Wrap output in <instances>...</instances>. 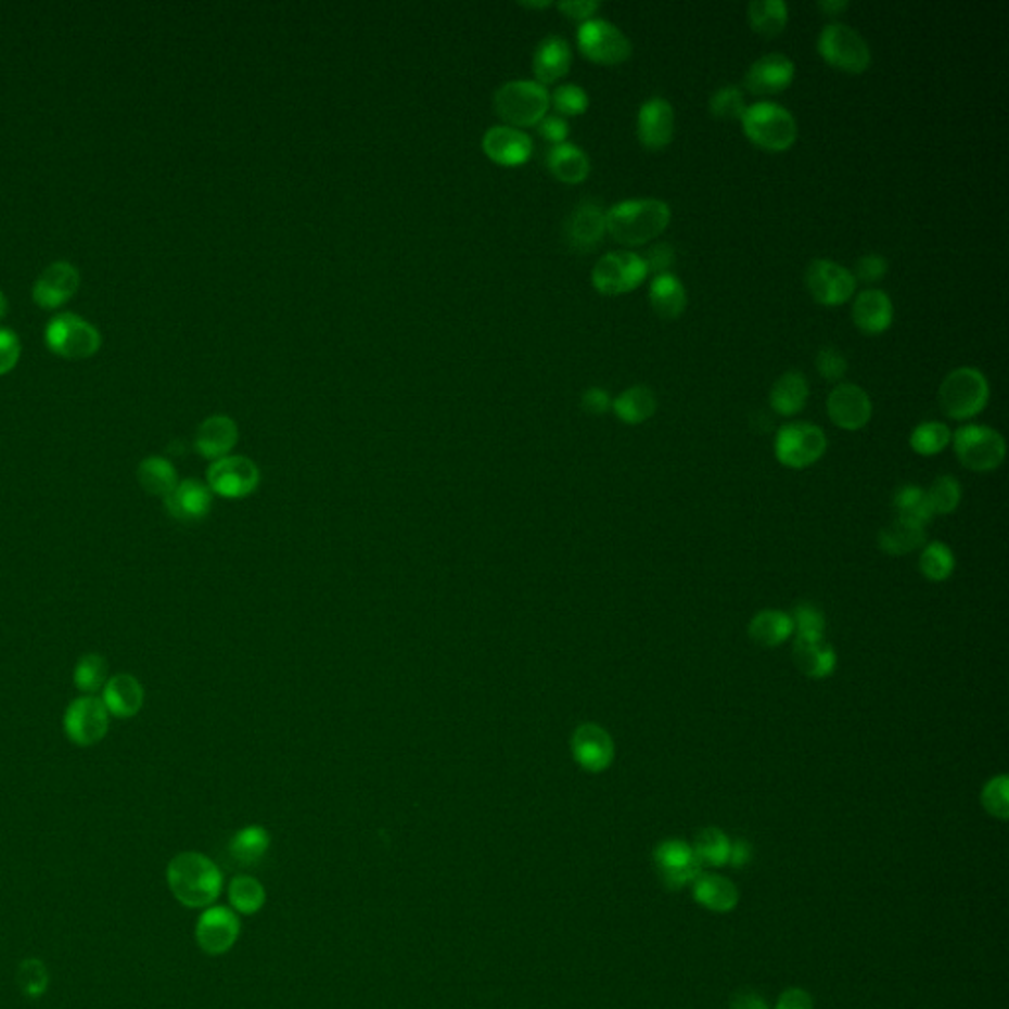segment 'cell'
Masks as SVG:
<instances>
[{
	"mask_svg": "<svg viewBox=\"0 0 1009 1009\" xmlns=\"http://www.w3.org/2000/svg\"><path fill=\"white\" fill-rule=\"evenodd\" d=\"M730 1009H769L767 1004L763 1001L762 998H757L755 994H738L736 998L731 999Z\"/></svg>",
	"mask_w": 1009,
	"mask_h": 1009,
	"instance_id": "obj_61",
	"label": "cell"
},
{
	"mask_svg": "<svg viewBox=\"0 0 1009 1009\" xmlns=\"http://www.w3.org/2000/svg\"><path fill=\"white\" fill-rule=\"evenodd\" d=\"M108 710L99 697H79L65 708L64 731L79 748H91L107 736Z\"/></svg>",
	"mask_w": 1009,
	"mask_h": 1009,
	"instance_id": "obj_12",
	"label": "cell"
},
{
	"mask_svg": "<svg viewBox=\"0 0 1009 1009\" xmlns=\"http://www.w3.org/2000/svg\"><path fill=\"white\" fill-rule=\"evenodd\" d=\"M550 103L554 105L560 115H582L586 113V108L590 107V98L584 87L564 84L554 89V93L550 95Z\"/></svg>",
	"mask_w": 1009,
	"mask_h": 1009,
	"instance_id": "obj_48",
	"label": "cell"
},
{
	"mask_svg": "<svg viewBox=\"0 0 1009 1009\" xmlns=\"http://www.w3.org/2000/svg\"><path fill=\"white\" fill-rule=\"evenodd\" d=\"M570 65H572V48H570L569 40H564L557 34H550L545 40H540L535 50V58H533V72L540 86L547 87L548 84L562 79L569 74Z\"/></svg>",
	"mask_w": 1009,
	"mask_h": 1009,
	"instance_id": "obj_26",
	"label": "cell"
},
{
	"mask_svg": "<svg viewBox=\"0 0 1009 1009\" xmlns=\"http://www.w3.org/2000/svg\"><path fill=\"white\" fill-rule=\"evenodd\" d=\"M612 407V397L605 388L591 387L582 395V408L588 414H603Z\"/></svg>",
	"mask_w": 1009,
	"mask_h": 1009,
	"instance_id": "obj_57",
	"label": "cell"
},
{
	"mask_svg": "<svg viewBox=\"0 0 1009 1009\" xmlns=\"http://www.w3.org/2000/svg\"><path fill=\"white\" fill-rule=\"evenodd\" d=\"M692 895L699 905L716 912L731 911L740 899L738 887L728 878H721L716 873H700L699 878L692 881Z\"/></svg>",
	"mask_w": 1009,
	"mask_h": 1009,
	"instance_id": "obj_30",
	"label": "cell"
},
{
	"mask_svg": "<svg viewBox=\"0 0 1009 1009\" xmlns=\"http://www.w3.org/2000/svg\"><path fill=\"white\" fill-rule=\"evenodd\" d=\"M482 149L489 161L513 168L523 166L533 156V140L525 130L499 125L485 132Z\"/></svg>",
	"mask_w": 1009,
	"mask_h": 1009,
	"instance_id": "obj_21",
	"label": "cell"
},
{
	"mask_svg": "<svg viewBox=\"0 0 1009 1009\" xmlns=\"http://www.w3.org/2000/svg\"><path fill=\"white\" fill-rule=\"evenodd\" d=\"M559 9L570 18L586 22L590 21L596 11L600 9V2L598 0H566V2H559Z\"/></svg>",
	"mask_w": 1009,
	"mask_h": 1009,
	"instance_id": "obj_58",
	"label": "cell"
},
{
	"mask_svg": "<svg viewBox=\"0 0 1009 1009\" xmlns=\"http://www.w3.org/2000/svg\"><path fill=\"white\" fill-rule=\"evenodd\" d=\"M805 282L813 298L825 306H840L856 292L854 274L830 258H815L806 267Z\"/></svg>",
	"mask_w": 1009,
	"mask_h": 1009,
	"instance_id": "obj_14",
	"label": "cell"
},
{
	"mask_svg": "<svg viewBox=\"0 0 1009 1009\" xmlns=\"http://www.w3.org/2000/svg\"><path fill=\"white\" fill-rule=\"evenodd\" d=\"M239 934L241 915H237L229 905L205 907L195 923V943L207 955H226L235 946Z\"/></svg>",
	"mask_w": 1009,
	"mask_h": 1009,
	"instance_id": "obj_15",
	"label": "cell"
},
{
	"mask_svg": "<svg viewBox=\"0 0 1009 1009\" xmlns=\"http://www.w3.org/2000/svg\"><path fill=\"white\" fill-rule=\"evenodd\" d=\"M613 412L627 424H641L651 419L656 410L655 393L644 385L625 388L612 403Z\"/></svg>",
	"mask_w": 1009,
	"mask_h": 1009,
	"instance_id": "obj_37",
	"label": "cell"
},
{
	"mask_svg": "<svg viewBox=\"0 0 1009 1009\" xmlns=\"http://www.w3.org/2000/svg\"><path fill=\"white\" fill-rule=\"evenodd\" d=\"M655 866L668 890H682L702 873L694 850L680 840H666L656 846Z\"/></svg>",
	"mask_w": 1009,
	"mask_h": 1009,
	"instance_id": "obj_17",
	"label": "cell"
},
{
	"mask_svg": "<svg viewBox=\"0 0 1009 1009\" xmlns=\"http://www.w3.org/2000/svg\"><path fill=\"white\" fill-rule=\"evenodd\" d=\"M893 504L897 509V516L909 519L915 523L927 525L933 519V511L927 501V494L921 487L915 485H903L902 489L895 495Z\"/></svg>",
	"mask_w": 1009,
	"mask_h": 1009,
	"instance_id": "obj_43",
	"label": "cell"
},
{
	"mask_svg": "<svg viewBox=\"0 0 1009 1009\" xmlns=\"http://www.w3.org/2000/svg\"><path fill=\"white\" fill-rule=\"evenodd\" d=\"M988 379L976 367H956L938 388V403L946 417L967 420L988 405Z\"/></svg>",
	"mask_w": 1009,
	"mask_h": 1009,
	"instance_id": "obj_4",
	"label": "cell"
},
{
	"mask_svg": "<svg viewBox=\"0 0 1009 1009\" xmlns=\"http://www.w3.org/2000/svg\"><path fill=\"white\" fill-rule=\"evenodd\" d=\"M643 257L631 251H613L600 257L591 270L593 289L608 296L631 292L647 277Z\"/></svg>",
	"mask_w": 1009,
	"mask_h": 1009,
	"instance_id": "obj_11",
	"label": "cell"
},
{
	"mask_svg": "<svg viewBox=\"0 0 1009 1009\" xmlns=\"http://www.w3.org/2000/svg\"><path fill=\"white\" fill-rule=\"evenodd\" d=\"M793 656L796 666L810 678L830 677L836 666V653L822 635H796Z\"/></svg>",
	"mask_w": 1009,
	"mask_h": 1009,
	"instance_id": "obj_29",
	"label": "cell"
},
{
	"mask_svg": "<svg viewBox=\"0 0 1009 1009\" xmlns=\"http://www.w3.org/2000/svg\"><path fill=\"white\" fill-rule=\"evenodd\" d=\"M710 113L718 118H741L745 111V99L738 86H724L712 93Z\"/></svg>",
	"mask_w": 1009,
	"mask_h": 1009,
	"instance_id": "obj_47",
	"label": "cell"
},
{
	"mask_svg": "<svg viewBox=\"0 0 1009 1009\" xmlns=\"http://www.w3.org/2000/svg\"><path fill=\"white\" fill-rule=\"evenodd\" d=\"M748 18L755 33L777 36L787 26L789 9L784 0H753L748 7Z\"/></svg>",
	"mask_w": 1009,
	"mask_h": 1009,
	"instance_id": "obj_40",
	"label": "cell"
},
{
	"mask_svg": "<svg viewBox=\"0 0 1009 1009\" xmlns=\"http://www.w3.org/2000/svg\"><path fill=\"white\" fill-rule=\"evenodd\" d=\"M677 251L673 245L668 243H656L653 247L647 251L643 260L647 265V270L649 272H655V274H663V272H668V269L675 265L677 260Z\"/></svg>",
	"mask_w": 1009,
	"mask_h": 1009,
	"instance_id": "obj_55",
	"label": "cell"
},
{
	"mask_svg": "<svg viewBox=\"0 0 1009 1009\" xmlns=\"http://www.w3.org/2000/svg\"><path fill=\"white\" fill-rule=\"evenodd\" d=\"M887 258L881 257L878 253H866L864 257L858 258L856 263V269H854V279H859L861 282H868V284H873L878 280L883 279L887 274Z\"/></svg>",
	"mask_w": 1009,
	"mask_h": 1009,
	"instance_id": "obj_54",
	"label": "cell"
},
{
	"mask_svg": "<svg viewBox=\"0 0 1009 1009\" xmlns=\"http://www.w3.org/2000/svg\"><path fill=\"white\" fill-rule=\"evenodd\" d=\"M572 755L574 762L580 765L584 771L590 774H602L613 762L615 748H613L612 736L603 730L598 724H584L576 728L572 741Z\"/></svg>",
	"mask_w": 1009,
	"mask_h": 1009,
	"instance_id": "obj_18",
	"label": "cell"
},
{
	"mask_svg": "<svg viewBox=\"0 0 1009 1009\" xmlns=\"http://www.w3.org/2000/svg\"><path fill=\"white\" fill-rule=\"evenodd\" d=\"M605 231V209L596 200H584L576 205L564 226V235L570 247L580 253H588L598 247Z\"/></svg>",
	"mask_w": 1009,
	"mask_h": 1009,
	"instance_id": "obj_20",
	"label": "cell"
},
{
	"mask_svg": "<svg viewBox=\"0 0 1009 1009\" xmlns=\"http://www.w3.org/2000/svg\"><path fill=\"white\" fill-rule=\"evenodd\" d=\"M101 700L111 716L120 719L135 718L144 704V688L132 675L120 673L105 682Z\"/></svg>",
	"mask_w": 1009,
	"mask_h": 1009,
	"instance_id": "obj_28",
	"label": "cell"
},
{
	"mask_svg": "<svg viewBox=\"0 0 1009 1009\" xmlns=\"http://www.w3.org/2000/svg\"><path fill=\"white\" fill-rule=\"evenodd\" d=\"M795 631L793 617L789 613L767 612L757 613L750 623V637L762 647H777L784 643Z\"/></svg>",
	"mask_w": 1009,
	"mask_h": 1009,
	"instance_id": "obj_39",
	"label": "cell"
},
{
	"mask_svg": "<svg viewBox=\"0 0 1009 1009\" xmlns=\"http://www.w3.org/2000/svg\"><path fill=\"white\" fill-rule=\"evenodd\" d=\"M1008 803V777L999 775L984 787L982 805L988 810L989 815L996 816L999 820H1006L1009 815Z\"/></svg>",
	"mask_w": 1009,
	"mask_h": 1009,
	"instance_id": "obj_50",
	"label": "cell"
},
{
	"mask_svg": "<svg viewBox=\"0 0 1009 1009\" xmlns=\"http://www.w3.org/2000/svg\"><path fill=\"white\" fill-rule=\"evenodd\" d=\"M808 400V381L801 371H787L779 376L769 393V403L775 412L793 417L805 408Z\"/></svg>",
	"mask_w": 1009,
	"mask_h": 1009,
	"instance_id": "obj_33",
	"label": "cell"
},
{
	"mask_svg": "<svg viewBox=\"0 0 1009 1009\" xmlns=\"http://www.w3.org/2000/svg\"><path fill=\"white\" fill-rule=\"evenodd\" d=\"M7 311H9V301H7L4 292L0 291V320L7 316Z\"/></svg>",
	"mask_w": 1009,
	"mask_h": 1009,
	"instance_id": "obj_63",
	"label": "cell"
},
{
	"mask_svg": "<svg viewBox=\"0 0 1009 1009\" xmlns=\"http://www.w3.org/2000/svg\"><path fill=\"white\" fill-rule=\"evenodd\" d=\"M777 1009H813V998L801 988L784 989L777 1001Z\"/></svg>",
	"mask_w": 1009,
	"mask_h": 1009,
	"instance_id": "obj_59",
	"label": "cell"
},
{
	"mask_svg": "<svg viewBox=\"0 0 1009 1009\" xmlns=\"http://www.w3.org/2000/svg\"><path fill=\"white\" fill-rule=\"evenodd\" d=\"M239 440V429L233 419L226 414H214L205 419L195 432V451L205 460H221L229 456Z\"/></svg>",
	"mask_w": 1009,
	"mask_h": 1009,
	"instance_id": "obj_25",
	"label": "cell"
},
{
	"mask_svg": "<svg viewBox=\"0 0 1009 1009\" xmlns=\"http://www.w3.org/2000/svg\"><path fill=\"white\" fill-rule=\"evenodd\" d=\"M107 661L98 653L81 656L74 668V685L86 697H98L107 682Z\"/></svg>",
	"mask_w": 1009,
	"mask_h": 1009,
	"instance_id": "obj_42",
	"label": "cell"
},
{
	"mask_svg": "<svg viewBox=\"0 0 1009 1009\" xmlns=\"http://www.w3.org/2000/svg\"><path fill=\"white\" fill-rule=\"evenodd\" d=\"M548 170L564 183H580L590 174V158L580 146L572 142H562L552 146L547 156Z\"/></svg>",
	"mask_w": 1009,
	"mask_h": 1009,
	"instance_id": "obj_31",
	"label": "cell"
},
{
	"mask_svg": "<svg viewBox=\"0 0 1009 1009\" xmlns=\"http://www.w3.org/2000/svg\"><path fill=\"white\" fill-rule=\"evenodd\" d=\"M791 617H793L796 635L825 634V615L810 603H801Z\"/></svg>",
	"mask_w": 1009,
	"mask_h": 1009,
	"instance_id": "obj_52",
	"label": "cell"
},
{
	"mask_svg": "<svg viewBox=\"0 0 1009 1009\" xmlns=\"http://www.w3.org/2000/svg\"><path fill=\"white\" fill-rule=\"evenodd\" d=\"M793 77H795L793 60L781 52H771V54L762 55L759 60H755L750 65L743 84L752 93L771 95L791 86Z\"/></svg>",
	"mask_w": 1009,
	"mask_h": 1009,
	"instance_id": "obj_23",
	"label": "cell"
},
{
	"mask_svg": "<svg viewBox=\"0 0 1009 1009\" xmlns=\"http://www.w3.org/2000/svg\"><path fill=\"white\" fill-rule=\"evenodd\" d=\"M270 832L265 827L251 825V827L237 830L231 842H229V852L231 856L243 864V866H257L260 859L267 856L270 850Z\"/></svg>",
	"mask_w": 1009,
	"mask_h": 1009,
	"instance_id": "obj_36",
	"label": "cell"
},
{
	"mask_svg": "<svg viewBox=\"0 0 1009 1009\" xmlns=\"http://www.w3.org/2000/svg\"><path fill=\"white\" fill-rule=\"evenodd\" d=\"M550 93L547 87L533 79L509 81L499 87L494 95V111L507 127L525 129L537 127L547 117Z\"/></svg>",
	"mask_w": 1009,
	"mask_h": 1009,
	"instance_id": "obj_3",
	"label": "cell"
},
{
	"mask_svg": "<svg viewBox=\"0 0 1009 1009\" xmlns=\"http://www.w3.org/2000/svg\"><path fill=\"white\" fill-rule=\"evenodd\" d=\"M670 207L656 197H634L612 205L605 212L608 233L623 245H643L665 231Z\"/></svg>",
	"mask_w": 1009,
	"mask_h": 1009,
	"instance_id": "obj_2",
	"label": "cell"
},
{
	"mask_svg": "<svg viewBox=\"0 0 1009 1009\" xmlns=\"http://www.w3.org/2000/svg\"><path fill=\"white\" fill-rule=\"evenodd\" d=\"M852 320L864 333L885 332L893 322V302L887 292L866 289L852 304Z\"/></svg>",
	"mask_w": 1009,
	"mask_h": 1009,
	"instance_id": "obj_27",
	"label": "cell"
},
{
	"mask_svg": "<svg viewBox=\"0 0 1009 1009\" xmlns=\"http://www.w3.org/2000/svg\"><path fill=\"white\" fill-rule=\"evenodd\" d=\"M538 135L542 139L552 142V146L557 144H562L569 139V123L564 118L559 117V115H547L542 118L537 125Z\"/></svg>",
	"mask_w": 1009,
	"mask_h": 1009,
	"instance_id": "obj_56",
	"label": "cell"
},
{
	"mask_svg": "<svg viewBox=\"0 0 1009 1009\" xmlns=\"http://www.w3.org/2000/svg\"><path fill=\"white\" fill-rule=\"evenodd\" d=\"M578 46L582 54L588 60L603 65L622 64L634 52V43L627 38V34L613 22L603 18L582 22L578 28Z\"/></svg>",
	"mask_w": 1009,
	"mask_h": 1009,
	"instance_id": "obj_10",
	"label": "cell"
},
{
	"mask_svg": "<svg viewBox=\"0 0 1009 1009\" xmlns=\"http://www.w3.org/2000/svg\"><path fill=\"white\" fill-rule=\"evenodd\" d=\"M818 9L827 12L830 16H834V14H840V12L848 9V0H820Z\"/></svg>",
	"mask_w": 1009,
	"mask_h": 1009,
	"instance_id": "obj_62",
	"label": "cell"
},
{
	"mask_svg": "<svg viewBox=\"0 0 1009 1009\" xmlns=\"http://www.w3.org/2000/svg\"><path fill=\"white\" fill-rule=\"evenodd\" d=\"M955 451L968 470L989 472L1006 458V442L1001 434L982 424H967L956 430Z\"/></svg>",
	"mask_w": 1009,
	"mask_h": 1009,
	"instance_id": "obj_9",
	"label": "cell"
},
{
	"mask_svg": "<svg viewBox=\"0 0 1009 1009\" xmlns=\"http://www.w3.org/2000/svg\"><path fill=\"white\" fill-rule=\"evenodd\" d=\"M227 899H229V907L237 912V915H245V917H251L255 912L260 911L267 903V890L265 885L253 878V876H247V873H241V876H235L233 880L229 881V887H227Z\"/></svg>",
	"mask_w": 1009,
	"mask_h": 1009,
	"instance_id": "obj_38",
	"label": "cell"
},
{
	"mask_svg": "<svg viewBox=\"0 0 1009 1009\" xmlns=\"http://www.w3.org/2000/svg\"><path fill=\"white\" fill-rule=\"evenodd\" d=\"M927 494V501L933 515H948L960 503V485L953 475H941L934 480Z\"/></svg>",
	"mask_w": 1009,
	"mask_h": 1009,
	"instance_id": "obj_46",
	"label": "cell"
},
{
	"mask_svg": "<svg viewBox=\"0 0 1009 1009\" xmlns=\"http://www.w3.org/2000/svg\"><path fill=\"white\" fill-rule=\"evenodd\" d=\"M637 135L647 149H665L675 137V108L661 95L643 101L637 117Z\"/></svg>",
	"mask_w": 1009,
	"mask_h": 1009,
	"instance_id": "obj_22",
	"label": "cell"
},
{
	"mask_svg": "<svg viewBox=\"0 0 1009 1009\" xmlns=\"http://www.w3.org/2000/svg\"><path fill=\"white\" fill-rule=\"evenodd\" d=\"M16 982H18V986L26 996L40 998L48 988V970L43 967L42 960H38V958L24 960L18 967Z\"/></svg>",
	"mask_w": 1009,
	"mask_h": 1009,
	"instance_id": "obj_49",
	"label": "cell"
},
{
	"mask_svg": "<svg viewBox=\"0 0 1009 1009\" xmlns=\"http://www.w3.org/2000/svg\"><path fill=\"white\" fill-rule=\"evenodd\" d=\"M214 494L207 485L197 480H183L174 487L173 494L164 497L166 511L182 523L202 521L212 511Z\"/></svg>",
	"mask_w": 1009,
	"mask_h": 1009,
	"instance_id": "obj_24",
	"label": "cell"
},
{
	"mask_svg": "<svg viewBox=\"0 0 1009 1009\" xmlns=\"http://www.w3.org/2000/svg\"><path fill=\"white\" fill-rule=\"evenodd\" d=\"M43 344L67 361H84L101 349V333L86 318L65 311L54 316L43 330Z\"/></svg>",
	"mask_w": 1009,
	"mask_h": 1009,
	"instance_id": "obj_5",
	"label": "cell"
},
{
	"mask_svg": "<svg viewBox=\"0 0 1009 1009\" xmlns=\"http://www.w3.org/2000/svg\"><path fill=\"white\" fill-rule=\"evenodd\" d=\"M924 525L897 516L880 533V548L893 557L909 554L924 542Z\"/></svg>",
	"mask_w": 1009,
	"mask_h": 1009,
	"instance_id": "obj_34",
	"label": "cell"
},
{
	"mask_svg": "<svg viewBox=\"0 0 1009 1009\" xmlns=\"http://www.w3.org/2000/svg\"><path fill=\"white\" fill-rule=\"evenodd\" d=\"M752 858V848L745 840H738V842H731V852H730V861L733 868H743L748 861Z\"/></svg>",
	"mask_w": 1009,
	"mask_h": 1009,
	"instance_id": "obj_60",
	"label": "cell"
},
{
	"mask_svg": "<svg viewBox=\"0 0 1009 1009\" xmlns=\"http://www.w3.org/2000/svg\"><path fill=\"white\" fill-rule=\"evenodd\" d=\"M137 480H139L140 487L154 497H168L173 494L174 487L180 484L173 462L162 456H151L142 460L137 470Z\"/></svg>",
	"mask_w": 1009,
	"mask_h": 1009,
	"instance_id": "obj_35",
	"label": "cell"
},
{
	"mask_svg": "<svg viewBox=\"0 0 1009 1009\" xmlns=\"http://www.w3.org/2000/svg\"><path fill=\"white\" fill-rule=\"evenodd\" d=\"M81 274L67 260H55L42 270L33 286V301L42 310H58L79 291Z\"/></svg>",
	"mask_w": 1009,
	"mask_h": 1009,
	"instance_id": "obj_16",
	"label": "cell"
},
{
	"mask_svg": "<svg viewBox=\"0 0 1009 1009\" xmlns=\"http://www.w3.org/2000/svg\"><path fill=\"white\" fill-rule=\"evenodd\" d=\"M818 52L828 64L859 74L871 64V50L864 36L842 22H830L818 36Z\"/></svg>",
	"mask_w": 1009,
	"mask_h": 1009,
	"instance_id": "obj_7",
	"label": "cell"
},
{
	"mask_svg": "<svg viewBox=\"0 0 1009 1009\" xmlns=\"http://www.w3.org/2000/svg\"><path fill=\"white\" fill-rule=\"evenodd\" d=\"M166 881L176 902L190 909L212 907L223 892V873L202 852H180L166 868Z\"/></svg>",
	"mask_w": 1009,
	"mask_h": 1009,
	"instance_id": "obj_1",
	"label": "cell"
},
{
	"mask_svg": "<svg viewBox=\"0 0 1009 1009\" xmlns=\"http://www.w3.org/2000/svg\"><path fill=\"white\" fill-rule=\"evenodd\" d=\"M21 355V337L11 328H0V376L9 375L18 366Z\"/></svg>",
	"mask_w": 1009,
	"mask_h": 1009,
	"instance_id": "obj_53",
	"label": "cell"
},
{
	"mask_svg": "<svg viewBox=\"0 0 1009 1009\" xmlns=\"http://www.w3.org/2000/svg\"><path fill=\"white\" fill-rule=\"evenodd\" d=\"M649 301L661 318H678L687 308V291L682 280L673 272L656 274L649 286Z\"/></svg>",
	"mask_w": 1009,
	"mask_h": 1009,
	"instance_id": "obj_32",
	"label": "cell"
},
{
	"mask_svg": "<svg viewBox=\"0 0 1009 1009\" xmlns=\"http://www.w3.org/2000/svg\"><path fill=\"white\" fill-rule=\"evenodd\" d=\"M260 484L257 463L245 456H226L215 460L207 470V487L226 499H243Z\"/></svg>",
	"mask_w": 1009,
	"mask_h": 1009,
	"instance_id": "obj_13",
	"label": "cell"
},
{
	"mask_svg": "<svg viewBox=\"0 0 1009 1009\" xmlns=\"http://www.w3.org/2000/svg\"><path fill=\"white\" fill-rule=\"evenodd\" d=\"M741 125L750 139L767 151H784L796 139V120L793 113L775 101H757L745 107Z\"/></svg>",
	"mask_w": 1009,
	"mask_h": 1009,
	"instance_id": "obj_6",
	"label": "cell"
},
{
	"mask_svg": "<svg viewBox=\"0 0 1009 1009\" xmlns=\"http://www.w3.org/2000/svg\"><path fill=\"white\" fill-rule=\"evenodd\" d=\"M525 9H547L550 2H521Z\"/></svg>",
	"mask_w": 1009,
	"mask_h": 1009,
	"instance_id": "obj_64",
	"label": "cell"
},
{
	"mask_svg": "<svg viewBox=\"0 0 1009 1009\" xmlns=\"http://www.w3.org/2000/svg\"><path fill=\"white\" fill-rule=\"evenodd\" d=\"M919 566H921V572H923L927 580L943 582L955 570V557L950 552V548L945 547L943 542H931L929 547L924 548L921 560H919Z\"/></svg>",
	"mask_w": 1009,
	"mask_h": 1009,
	"instance_id": "obj_45",
	"label": "cell"
},
{
	"mask_svg": "<svg viewBox=\"0 0 1009 1009\" xmlns=\"http://www.w3.org/2000/svg\"><path fill=\"white\" fill-rule=\"evenodd\" d=\"M694 854L700 866L719 868L730 861L731 842L718 828H704L694 838Z\"/></svg>",
	"mask_w": 1009,
	"mask_h": 1009,
	"instance_id": "obj_41",
	"label": "cell"
},
{
	"mask_svg": "<svg viewBox=\"0 0 1009 1009\" xmlns=\"http://www.w3.org/2000/svg\"><path fill=\"white\" fill-rule=\"evenodd\" d=\"M828 417L844 430L864 429L871 419L870 395L854 383H840L830 391Z\"/></svg>",
	"mask_w": 1009,
	"mask_h": 1009,
	"instance_id": "obj_19",
	"label": "cell"
},
{
	"mask_svg": "<svg viewBox=\"0 0 1009 1009\" xmlns=\"http://www.w3.org/2000/svg\"><path fill=\"white\" fill-rule=\"evenodd\" d=\"M827 436L825 432L810 424V422H789L777 432L775 438V456L777 460L793 468L803 470L818 462L827 451Z\"/></svg>",
	"mask_w": 1009,
	"mask_h": 1009,
	"instance_id": "obj_8",
	"label": "cell"
},
{
	"mask_svg": "<svg viewBox=\"0 0 1009 1009\" xmlns=\"http://www.w3.org/2000/svg\"><path fill=\"white\" fill-rule=\"evenodd\" d=\"M816 369L827 381H840L848 371V361L840 349L827 345L816 354Z\"/></svg>",
	"mask_w": 1009,
	"mask_h": 1009,
	"instance_id": "obj_51",
	"label": "cell"
},
{
	"mask_svg": "<svg viewBox=\"0 0 1009 1009\" xmlns=\"http://www.w3.org/2000/svg\"><path fill=\"white\" fill-rule=\"evenodd\" d=\"M911 448L921 456H934L946 448L950 442V430L943 422H921L911 432Z\"/></svg>",
	"mask_w": 1009,
	"mask_h": 1009,
	"instance_id": "obj_44",
	"label": "cell"
}]
</instances>
